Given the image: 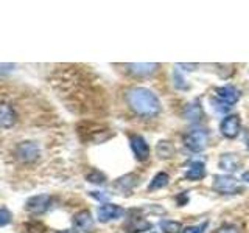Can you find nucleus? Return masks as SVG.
<instances>
[{
    "label": "nucleus",
    "instance_id": "bb28decb",
    "mask_svg": "<svg viewBox=\"0 0 249 233\" xmlns=\"http://www.w3.org/2000/svg\"><path fill=\"white\" fill-rule=\"evenodd\" d=\"M90 196L98 199V200H101V202H105V200L109 199V194H101L100 191H90Z\"/></svg>",
    "mask_w": 249,
    "mask_h": 233
},
{
    "label": "nucleus",
    "instance_id": "4be33fe9",
    "mask_svg": "<svg viewBox=\"0 0 249 233\" xmlns=\"http://www.w3.org/2000/svg\"><path fill=\"white\" fill-rule=\"evenodd\" d=\"M209 222H202V224H196V225H189V227H184L181 230V233H204L207 229Z\"/></svg>",
    "mask_w": 249,
    "mask_h": 233
},
{
    "label": "nucleus",
    "instance_id": "5701e85b",
    "mask_svg": "<svg viewBox=\"0 0 249 233\" xmlns=\"http://www.w3.org/2000/svg\"><path fill=\"white\" fill-rule=\"evenodd\" d=\"M25 233H44V225L41 222H28L25 225Z\"/></svg>",
    "mask_w": 249,
    "mask_h": 233
},
{
    "label": "nucleus",
    "instance_id": "a878e982",
    "mask_svg": "<svg viewBox=\"0 0 249 233\" xmlns=\"http://www.w3.org/2000/svg\"><path fill=\"white\" fill-rule=\"evenodd\" d=\"M215 233H241V232H240V229L237 227V225L226 224V225H221L218 230H215Z\"/></svg>",
    "mask_w": 249,
    "mask_h": 233
},
{
    "label": "nucleus",
    "instance_id": "9b49d317",
    "mask_svg": "<svg viewBox=\"0 0 249 233\" xmlns=\"http://www.w3.org/2000/svg\"><path fill=\"white\" fill-rule=\"evenodd\" d=\"M73 225L78 233H90L93 229V219L92 215L88 210H81L73 216Z\"/></svg>",
    "mask_w": 249,
    "mask_h": 233
},
{
    "label": "nucleus",
    "instance_id": "cd10ccee",
    "mask_svg": "<svg viewBox=\"0 0 249 233\" xmlns=\"http://www.w3.org/2000/svg\"><path fill=\"white\" fill-rule=\"evenodd\" d=\"M179 67H187L185 70H195L198 67V64H179Z\"/></svg>",
    "mask_w": 249,
    "mask_h": 233
},
{
    "label": "nucleus",
    "instance_id": "f8f14e48",
    "mask_svg": "<svg viewBox=\"0 0 249 233\" xmlns=\"http://www.w3.org/2000/svg\"><path fill=\"white\" fill-rule=\"evenodd\" d=\"M182 116L190 123H198L202 120V116H204V111H202V106L198 100L192 101L189 103L182 111Z\"/></svg>",
    "mask_w": 249,
    "mask_h": 233
},
{
    "label": "nucleus",
    "instance_id": "393cba45",
    "mask_svg": "<svg viewBox=\"0 0 249 233\" xmlns=\"http://www.w3.org/2000/svg\"><path fill=\"white\" fill-rule=\"evenodd\" d=\"M11 222V213L6 208H0V227H5Z\"/></svg>",
    "mask_w": 249,
    "mask_h": 233
},
{
    "label": "nucleus",
    "instance_id": "39448f33",
    "mask_svg": "<svg viewBox=\"0 0 249 233\" xmlns=\"http://www.w3.org/2000/svg\"><path fill=\"white\" fill-rule=\"evenodd\" d=\"M129 145H131V150L134 152L136 159L139 162H145L150 159V146H148L146 140L139 135V134H131L129 135Z\"/></svg>",
    "mask_w": 249,
    "mask_h": 233
},
{
    "label": "nucleus",
    "instance_id": "ddd939ff",
    "mask_svg": "<svg viewBox=\"0 0 249 233\" xmlns=\"http://www.w3.org/2000/svg\"><path fill=\"white\" fill-rule=\"evenodd\" d=\"M14 123H16L14 109L6 103H0V128L10 129L14 126Z\"/></svg>",
    "mask_w": 249,
    "mask_h": 233
},
{
    "label": "nucleus",
    "instance_id": "20e7f679",
    "mask_svg": "<svg viewBox=\"0 0 249 233\" xmlns=\"http://www.w3.org/2000/svg\"><path fill=\"white\" fill-rule=\"evenodd\" d=\"M14 154H16V157H18V160L23 163L35 162L39 157V146L35 142H22L16 146Z\"/></svg>",
    "mask_w": 249,
    "mask_h": 233
},
{
    "label": "nucleus",
    "instance_id": "7ed1b4c3",
    "mask_svg": "<svg viewBox=\"0 0 249 233\" xmlns=\"http://www.w3.org/2000/svg\"><path fill=\"white\" fill-rule=\"evenodd\" d=\"M212 188L220 194H238L245 190L237 179L229 174H216L213 177Z\"/></svg>",
    "mask_w": 249,
    "mask_h": 233
},
{
    "label": "nucleus",
    "instance_id": "2eb2a0df",
    "mask_svg": "<svg viewBox=\"0 0 249 233\" xmlns=\"http://www.w3.org/2000/svg\"><path fill=\"white\" fill-rule=\"evenodd\" d=\"M207 174V169L206 165L202 162H192L190 166L187 168L185 171V179L187 181H192V182H198L201 179H204Z\"/></svg>",
    "mask_w": 249,
    "mask_h": 233
},
{
    "label": "nucleus",
    "instance_id": "9d476101",
    "mask_svg": "<svg viewBox=\"0 0 249 233\" xmlns=\"http://www.w3.org/2000/svg\"><path fill=\"white\" fill-rule=\"evenodd\" d=\"M124 213V210L120 205L115 204H103L101 207H98V219L101 222H109L114 219H119V217Z\"/></svg>",
    "mask_w": 249,
    "mask_h": 233
},
{
    "label": "nucleus",
    "instance_id": "412c9836",
    "mask_svg": "<svg viewBox=\"0 0 249 233\" xmlns=\"http://www.w3.org/2000/svg\"><path fill=\"white\" fill-rule=\"evenodd\" d=\"M88 181L92 183H105L106 182V176L103 173H100L98 169H93L88 174Z\"/></svg>",
    "mask_w": 249,
    "mask_h": 233
},
{
    "label": "nucleus",
    "instance_id": "423d86ee",
    "mask_svg": "<svg viewBox=\"0 0 249 233\" xmlns=\"http://www.w3.org/2000/svg\"><path fill=\"white\" fill-rule=\"evenodd\" d=\"M215 95L220 100V103L226 104V106H233L240 100V90L232 84H226V85H220V87L215 89Z\"/></svg>",
    "mask_w": 249,
    "mask_h": 233
},
{
    "label": "nucleus",
    "instance_id": "6ab92c4d",
    "mask_svg": "<svg viewBox=\"0 0 249 233\" xmlns=\"http://www.w3.org/2000/svg\"><path fill=\"white\" fill-rule=\"evenodd\" d=\"M168 183H170V176L167 173H158L153 177V181L150 182V185H148V190L153 191V190L165 188Z\"/></svg>",
    "mask_w": 249,
    "mask_h": 233
},
{
    "label": "nucleus",
    "instance_id": "b1692460",
    "mask_svg": "<svg viewBox=\"0 0 249 233\" xmlns=\"http://www.w3.org/2000/svg\"><path fill=\"white\" fill-rule=\"evenodd\" d=\"M175 85H176L178 89H181V90L189 89V84L185 83V80L181 76V73H179L178 67H176V70H175Z\"/></svg>",
    "mask_w": 249,
    "mask_h": 233
},
{
    "label": "nucleus",
    "instance_id": "c756f323",
    "mask_svg": "<svg viewBox=\"0 0 249 233\" xmlns=\"http://www.w3.org/2000/svg\"><path fill=\"white\" fill-rule=\"evenodd\" d=\"M56 233H75V232H70V230H62V232H56Z\"/></svg>",
    "mask_w": 249,
    "mask_h": 233
},
{
    "label": "nucleus",
    "instance_id": "dca6fc26",
    "mask_svg": "<svg viewBox=\"0 0 249 233\" xmlns=\"http://www.w3.org/2000/svg\"><path fill=\"white\" fill-rule=\"evenodd\" d=\"M218 165H220L221 169L228 171V173H233V171H237L241 165L240 159L237 157V154H223L220 157V162H218Z\"/></svg>",
    "mask_w": 249,
    "mask_h": 233
},
{
    "label": "nucleus",
    "instance_id": "a211bd4d",
    "mask_svg": "<svg viewBox=\"0 0 249 233\" xmlns=\"http://www.w3.org/2000/svg\"><path fill=\"white\" fill-rule=\"evenodd\" d=\"M156 154L159 155L160 159H170L175 155V146L168 140H160L156 146Z\"/></svg>",
    "mask_w": 249,
    "mask_h": 233
},
{
    "label": "nucleus",
    "instance_id": "c85d7f7f",
    "mask_svg": "<svg viewBox=\"0 0 249 233\" xmlns=\"http://www.w3.org/2000/svg\"><path fill=\"white\" fill-rule=\"evenodd\" d=\"M241 179H243L245 182L249 183V171H246V173H243V176H241Z\"/></svg>",
    "mask_w": 249,
    "mask_h": 233
},
{
    "label": "nucleus",
    "instance_id": "f3484780",
    "mask_svg": "<svg viewBox=\"0 0 249 233\" xmlns=\"http://www.w3.org/2000/svg\"><path fill=\"white\" fill-rule=\"evenodd\" d=\"M139 183V176L136 174H126L122 176L120 179H117V182L114 183V186L117 190H120L123 193H129L132 191V188Z\"/></svg>",
    "mask_w": 249,
    "mask_h": 233
},
{
    "label": "nucleus",
    "instance_id": "f03ea898",
    "mask_svg": "<svg viewBox=\"0 0 249 233\" xmlns=\"http://www.w3.org/2000/svg\"><path fill=\"white\" fill-rule=\"evenodd\" d=\"M184 145L187 150H190L193 152L204 151L209 145V132L201 128H195V129L189 131L184 135Z\"/></svg>",
    "mask_w": 249,
    "mask_h": 233
},
{
    "label": "nucleus",
    "instance_id": "1a4fd4ad",
    "mask_svg": "<svg viewBox=\"0 0 249 233\" xmlns=\"http://www.w3.org/2000/svg\"><path fill=\"white\" fill-rule=\"evenodd\" d=\"M240 128L241 121L238 115H226L220 124V131L226 138H235L240 134Z\"/></svg>",
    "mask_w": 249,
    "mask_h": 233
},
{
    "label": "nucleus",
    "instance_id": "6e6552de",
    "mask_svg": "<svg viewBox=\"0 0 249 233\" xmlns=\"http://www.w3.org/2000/svg\"><path fill=\"white\" fill-rule=\"evenodd\" d=\"M50 205H52V198L49 196V194H39V196H33L27 200L25 208L30 213L42 215L50 208Z\"/></svg>",
    "mask_w": 249,
    "mask_h": 233
},
{
    "label": "nucleus",
    "instance_id": "f257e3e1",
    "mask_svg": "<svg viewBox=\"0 0 249 233\" xmlns=\"http://www.w3.org/2000/svg\"><path fill=\"white\" fill-rule=\"evenodd\" d=\"M124 98H126L131 111L143 118H153V116L159 115L162 109L158 95L146 87H132L126 92Z\"/></svg>",
    "mask_w": 249,
    "mask_h": 233
},
{
    "label": "nucleus",
    "instance_id": "0eeeda50",
    "mask_svg": "<svg viewBox=\"0 0 249 233\" xmlns=\"http://www.w3.org/2000/svg\"><path fill=\"white\" fill-rule=\"evenodd\" d=\"M153 229V224L146 221L145 217L140 215H134V210L129 212V217L126 224H124V232L128 233H140V232H148Z\"/></svg>",
    "mask_w": 249,
    "mask_h": 233
},
{
    "label": "nucleus",
    "instance_id": "4468645a",
    "mask_svg": "<svg viewBox=\"0 0 249 233\" xmlns=\"http://www.w3.org/2000/svg\"><path fill=\"white\" fill-rule=\"evenodd\" d=\"M128 72L134 76H151L159 70V64H128L126 66Z\"/></svg>",
    "mask_w": 249,
    "mask_h": 233
},
{
    "label": "nucleus",
    "instance_id": "aec40b11",
    "mask_svg": "<svg viewBox=\"0 0 249 233\" xmlns=\"http://www.w3.org/2000/svg\"><path fill=\"white\" fill-rule=\"evenodd\" d=\"M159 227L163 233H181L182 224L179 221H171V219H162L159 222Z\"/></svg>",
    "mask_w": 249,
    "mask_h": 233
}]
</instances>
